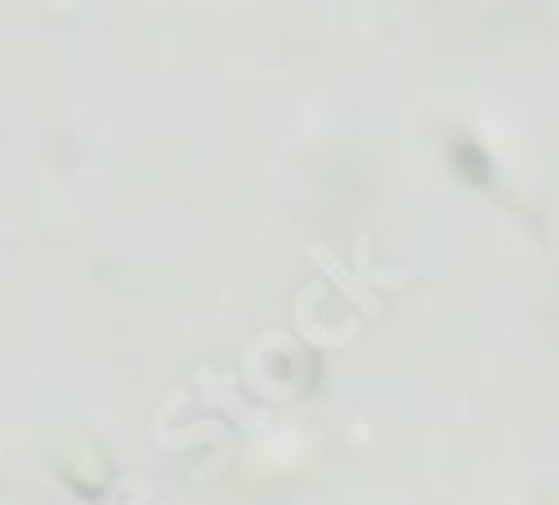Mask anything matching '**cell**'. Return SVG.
I'll return each mask as SVG.
<instances>
[{
  "instance_id": "6da1fadb",
  "label": "cell",
  "mask_w": 559,
  "mask_h": 505,
  "mask_svg": "<svg viewBox=\"0 0 559 505\" xmlns=\"http://www.w3.org/2000/svg\"><path fill=\"white\" fill-rule=\"evenodd\" d=\"M452 161H456V170L471 179V183H488V179H492V166H488V157H484L475 144H456V148H452Z\"/></svg>"
}]
</instances>
